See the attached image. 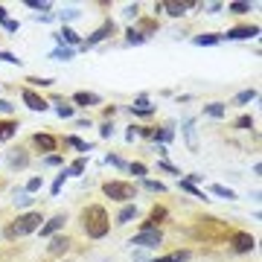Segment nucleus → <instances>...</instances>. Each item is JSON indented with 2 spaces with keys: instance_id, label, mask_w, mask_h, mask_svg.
<instances>
[{
  "instance_id": "ea45409f",
  "label": "nucleus",
  "mask_w": 262,
  "mask_h": 262,
  "mask_svg": "<svg viewBox=\"0 0 262 262\" xmlns=\"http://www.w3.org/2000/svg\"><path fill=\"white\" fill-rule=\"evenodd\" d=\"M3 29H6V32H18L20 24H18V20H9V18H6V20H3Z\"/></svg>"
},
{
  "instance_id": "cd10ccee",
  "label": "nucleus",
  "mask_w": 262,
  "mask_h": 262,
  "mask_svg": "<svg viewBox=\"0 0 262 262\" xmlns=\"http://www.w3.org/2000/svg\"><path fill=\"white\" fill-rule=\"evenodd\" d=\"M151 134H155V140H160V146L175 137V131H172V128H160V131H151Z\"/></svg>"
},
{
  "instance_id": "c85d7f7f",
  "label": "nucleus",
  "mask_w": 262,
  "mask_h": 262,
  "mask_svg": "<svg viewBox=\"0 0 262 262\" xmlns=\"http://www.w3.org/2000/svg\"><path fill=\"white\" fill-rule=\"evenodd\" d=\"M178 187L184 189V192H189V195H195V198H204V201H207V195H204V192H201L198 187H192V184H187V181H181Z\"/></svg>"
},
{
  "instance_id": "f8f14e48",
  "label": "nucleus",
  "mask_w": 262,
  "mask_h": 262,
  "mask_svg": "<svg viewBox=\"0 0 262 262\" xmlns=\"http://www.w3.org/2000/svg\"><path fill=\"white\" fill-rule=\"evenodd\" d=\"M64 222H67L64 215H53V219H50L47 225H41L38 230H41V236H53L56 230H61V227H64Z\"/></svg>"
},
{
  "instance_id": "4c0bfd02",
  "label": "nucleus",
  "mask_w": 262,
  "mask_h": 262,
  "mask_svg": "<svg viewBox=\"0 0 262 262\" xmlns=\"http://www.w3.org/2000/svg\"><path fill=\"white\" fill-rule=\"evenodd\" d=\"M64 181H67V175L61 172V175L56 178V184H53V195H58V192H61V187H64Z\"/></svg>"
},
{
  "instance_id": "de8ad7c7",
  "label": "nucleus",
  "mask_w": 262,
  "mask_h": 262,
  "mask_svg": "<svg viewBox=\"0 0 262 262\" xmlns=\"http://www.w3.org/2000/svg\"><path fill=\"white\" fill-rule=\"evenodd\" d=\"M137 9H140L137 3H131V6H125V18H137Z\"/></svg>"
},
{
  "instance_id": "3c124183",
  "label": "nucleus",
  "mask_w": 262,
  "mask_h": 262,
  "mask_svg": "<svg viewBox=\"0 0 262 262\" xmlns=\"http://www.w3.org/2000/svg\"><path fill=\"white\" fill-rule=\"evenodd\" d=\"M134 137H137V128H128V131H125V140H128V143L134 140Z\"/></svg>"
},
{
  "instance_id": "4be33fe9",
  "label": "nucleus",
  "mask_w": 262,
  "mask_h": 262,
  "mask_svg": "<svg viewBox=\"0 0 262 262\" xmlns=\"http://www.w3.org/2000/svg\"><path fill=\"white\" fill-rule=\"evenodd\" d=\"M12 195H15V207H29V204H32V201H35V198L29 195L27 189H15Z\"/></svg>"
},
{
  "instance_id": "dca6fc26",
  "label": "nucleus",
  "mask_w": 262,
  "mask_h": 262,
  "mask_svg": "<svg viewBox=\"0 0 262 262\" xmlns=\"http://www.w3.org/2000/svg\"><path fill=\"white\" fill-rule=\"evenodd\" d=\"M73 102L88 108V105H99L102 99H99V94H84V91H79V94H73Z\"/></svg>"
},
{
  "instance_id": "b1692460",
  "label": "nucleus",
  "mask_w": 262,
  "mask_h": 262,
  "mask_svg": "<svg viewBox=\"0 0 262 262\" xmlns=\"http://www.w3.org/2000/svg\"><path fill=\"white\" fill-rule=\"evenodd\" d=\"M189 259V251H178V253H169V256H160V259H151V262H187Z\"/></svg>"
},
{
  "instance_id": "393cba45",
  "label": "nucleus",
  "mask_w": 262,
  "mask_h": 262,
  "mask_svg": "<svg viewBox=\"0 0 262 262\" xmlns=\"http://www.w3.org/2000/svg\"><path fill=\"white\" fill-rule=\"evenodd\" d=\"M256 96H259V94H256L253 88H251V91H242V94H239V96L233 99V105H248V102H253Z\"/></svg>"
},
{
  "instance_id": "412c9836",
  "label": "nucleus",
  "mask_w": 262,
  "mask_h": 262,
  "mask_svg": "<svg viewBox=\"0 0 262 262\" xmlns=\"http://www.w3.org/2000/svg\"><path fill=\"white\" fill-rule=\"evenodd\" d=\"M219 41H222V35H213V32L192 38V44H195V47H210V44H219Z\"/></svg>"
},
{
  "instance_id": "7c9ffc66",
  "label": "nucleus",
  "mask_w": 262,
  "mask_h": 262,
  "mask_svg": "<svg viewBox=\"0 0 262 262\" xmlns=\"http://www.w3.org/2000/svg\"><path fill=\"white\" fill-rule=\"evenodd\" d=\"M125 41H128V44H143L146 38H143V35H140V32H137L134 27H128V32H125Z\"/></svg>"
},
{
  "instance_id": "c756f323",
  "label": "nucleus",
  "mask_w": 262,
  "mask_h": 262,
  "mask_svg": "<svg viewBox=\"0 0 262 262\" xmlns=\"http://www.w3.org/2000/svg\"><path fill=\"white\" fill-rule=\"evenodd\" d=\"M41 187H44V178H41V175H35V178L27 181V192H29V195H32V192H38Z\"/></svg>"
},
{
  "instance_id": "f03ea898",
  "label": "nucleus",
  "mask_w": 262,
  "mask_h": 262,
  "mask_svg": "<svg viewBox=\"0 0 262 262\" xmlns=\"http://www.w3.org/2000/svg\"><path fill=\"white\" fill-rule=\"evenodd\" d=\"M41 222H44L41 213H24V215H18L15 225L9 227V236H27V233H32V230H38Z\"/></svg>"
},
{
  "instance_id": "1a4fd4ad",
  "label": "nucleus",
  "mask_w": 262,
  "mask_h": 262,
  "mask_svg": "<svg viewBox=\"0 0 262 262\" xmlns=\"http://www.w3.org/2000/svg\"><path fill=\"white\" fill-rule=\"evenodd\" d=\"M20 96H24V102H27V108H32V111H47V108H50V105H47V99H44V96H38L35 91H29V88H27V91H24Z\"/></svg>"
},
{
  "instance_id": "7ed1b4c3",
  "label": "nucleus",
  "mask_w": 262,
  "mask_h": 262,
  "mask_svg": "<svg viewBox=\"0 0 262 262\" xmlns=\"http://www.w3.org/2000/svg\"><path fill=\"white\" fill-rule=\"evenodd\" d=\"M102 192L111 198V201H131V198L137 195L134 184H125V181H108L102 187Z\"/></svg>"
},
{
  "instance_id": "49530a36",
  "label": "nucleus",
  "mask_w": 262,
  "mask_h": 262,
  "mask_svg": "<svg viewBox=\"0 0 262 262\" xmlns=\"http://www.w3.org/2000/svg\"><path fill=\"white\" fill-rule=\"evenodd\" d=\"M99 134H102V137H114V125L111 122H105L102 128H99Z\"/></svg>"
},
{
  "instance_id": "20e7f679",
  "label": "nucleus",
  "mask_w": 262,
  "mask_h": 262,
  "mask_svg": "<svg viewBox=\"0 0 262 262\" xmlns=\"http://www.w3.org/2000/svg\"><path fill=\"white\" fill-rule=\"evenodd\" d=\"M163 242V233H160L158 227L155 230H140V233L131 239V245H140V248H158Z\"/></svg>"
},
{
  "instance_id": "f257e3e1",
  "label": "nucleus",
  "mask_w": 262,
  "mask_h": 262,
  "mask_svg": "<svg viewBox=\"0 0 262 262\" xmlns=\"http://www.w3.org/2000/svg\"><path fill=\"white\" fill-rule=\"evenodd\" d=\"M82 222H84V233L91 236V239H102L111 230V219L105 213V207H99V204L88 207L82 213Z\"/></svg>"
},
{
  "instance_id": "39448f33",
  "label": "nucleus",
  "mask_w": 262,
  "mask_h": 262,
  "mask_svg": "<svg viewBox=\"0 0 262 262\" xmlns=\"http://www.w3.org/2000/svg\"><path fill=\"white\" fill-rule=\"evenodd\" d=\"M114 29H117V27H114V20H105V24H102L99 29H96L94 35H88V38L82 41V50H88V47H96L99 41H105L108 35H114Z\"/></svg>"
},
{
  "instance_id": "c9c22d12",
  "label": "nucleus",
  "mask_w": 262,
  "mask_h": 262,
  "mask_svg": "<svg viewBox=\"0 0 262 262\" xmlns=\"http://www.w3.org/2000/svg\"><path fill=\"white\" fill-rule=\"evenodd\" d=\"M79 15H82V12L73 9V6H70V9H64V12H58V18H61V20H73V18H79Z\"/></svg>"
},
{
  "instance_id": "2f4dec72",
  "label": "nucleus",
  "mask_w": 262,
  "mask_h": 262,
  "mask_svg": "<svg viewBox=\"0 0 262 262\" xmlns=\"http://www.w3.org/2000/svg\"><path fill=\"white\" fill-rule=\"evenodd\" d=\"M227 12H233V15H245V12H251V3H230Z\"/></svg>"
},
{
  "instance_id": "9d476101",
  "label": "nucleus",
  "mask_w": 262,
  "mask_h": 262,
  "mask_svg": "<svg viewBox=\"0 0 262 262\" xmlns=\"http://www.w3.org/2000/svg\"><path fill=\"white\" fill-rule=\"evenodd\" d=\"M56 41H58V47H64V44H67V47H73V50H76V44H82V38H79V32H73L70 27H64V29H61V32L56 35Z\"/></svg>"
},
{
  "instance_id": "6ab92c4d",
  "label": "nucleus",
  "mask_w": 262,
  "mask_h": 262,
  "mask_svg": "<svg viewBox=\"0 0 262 262\" xmlns=\"http://www.w3.org/2000/svg\"><path fill=\"white\" fill-rule=\"evenodd\" d=\"M134 215H137V204H125L120 210V215H117V225H128Z\"/></svg>"
},
{
  "instance_id": "4468645a",
  "label": "nucleus",
  "mask_w": 262,
  "mask_h": 262,
  "mask_svg": "<svg viewBox=\"0 0 262 262\" xmlns=\"http://www.w3.org/2000/svg\"><path fill=\"white\" fill-rule=\"evenodd\" d=\"M15 134H18V122H15V120H3V122H0V143L12 140Z\"/></svg>"
},
{
  "instance_id": "37998d69",
  "label": "nucleus",
  "mask_w": 262,
  "mask_h": 262,
  "mask_svg": "<svg viewBox=\"0 0 262 262\" xmlns=\"http://www.w3.org/2000/svg\"><path fill=\"white\" fill-rule=\"evenodd\" d=\"M131 172H134V175H137V178H143V175H146V166H143V163H131Z\"/></svg>"
},
{
  "instance_id": "a211bd4d",
  "label": "nucleus",
  "mask_w": 262,
  "mask_h": 262,
  "mask_svg": "<svg viewBox=\"0 0 262 262\" xmlns=\"http://www.w3.org/2000/svg\"><path fill=\"white\" fill-rule=\"evenodd\" d=\"M73 56H76L73 47H56L53 53H50V58H53V61H70Z\"/></svg>"
},
{
  "instance_id": "2eb2a0df",
  "label": "nucleus",
  "mask_w": 262,
  "mask_h": 262,
  "mask_svg": "<svg viewBox=\"0 0 262 262\" xmlns=\"http://www.w3.org/2000/svg\"><path fill=\"white\" fill-rule=\"evenodd\" d=\"M32 140H35L38 149H44V151H56V137H53V134H35Z\"/></svg>"
},
{
  "instance_id": "473e14b6",
  "label": "nucleus",
  "mask_w": 262,
  "mask_h": 262,
  "mask_svg": "<svg viewBox=\"0 0 262 262\" xmlns=\"http://www.w3.org/2000/svg\"><path fill=\"white\" fill-rule=\"evenodd\" d=\"M64 143H70V146H76V149H79V151H91V143L79 140V137H67Z\"/></svg>"
},
{
  "instance_id": "09e8293b",
  "label": "nucleus",
  "mask_w": 262,
  "mask_h": 262,
  "mask_svg": "<svg viewBox=\"0 0 262 262\" xmlns=\"http://www.w3.org/2000/svg\"><path fill=\"white\" fill-rule=\"evenodd\" d=\"M44 163H47V166H58V163H61V158H58V155H50Z\"/></svg>"
},
{
  "instance_id": "5701e85b",
  "label": "nucleus",
  "mask_w": 262,
  "mask_h": 262,
  "mask_svg": "<svg viewBox=\"0 0 262 262\" xmlns=\"http://www.w3.org/2000/svg\"><path fill=\"white\" fill-rule=\"evenodd\" d=\"M225 105L222 102H213V105H204V114H210V117H215V120H222V117H225Z\"/></svg>"
},
{
  "instance_id": "58836bf2",
  "label": "nucleus",
  "mask_w": 262,
  "mask_h": 262,
  "mask_svg": "<svg viewBox=\"0 0 262 262\" xmlns=\"http://www.w3.org/2000/svg\"><path fill=\"white\" fill-rule=\"evenodd\" d=\"M27 6H29V9H41V12L50 9V3H41V0H27Z\"/></svg>"
},
{
  "instance_id": "a878e982",
  "label": "nucleus",
  "mask_w": 262,
  "mask_h": 262,
  "mask_svg": "<svg viewBox=\"0 0 262 262\" xmlns=\"http://www.w3.org/2000/svg\"><path fill=\"white\" fill-rule=\"evenodd\" d=\"M82 172H84V158L73 160V163H70V166L64 169V175H67V178H70V175H82Z\"/></svg>"
},
{
  "instance_id": "aec40b11",
  "label": "nucleus",
  "mask_w": 262,
  "mask_h": 262,
  "mask_svg": "<svg viewBox=\"0 0 262 262\" xmlns=\"http://www.w3.org/2000/svg\"><path fill=\"white\" fill-rule=\"evenodd\" d=\"M184 134H187L189 149L195 151V149H198V137H195V122H192V120H187V122H184Z\"/></svg>"
},
{
  "instance_id": "ddd939ff",
  "label": "nucleus",
  "mask_w": 262,
  "mask_h": 262,
  "mask_svg": "<svg viewBox=\"0 0 262 262\" xmlns=\"http://www.w3.org/2000/svg\"><path fill=\"white\" fill-rule=\"evenodd\" d=\"M131 114H137V117H151V114H155V105H151L146 96H140L137 102L131 105Z\"/></svg>"
},
{
  "instance_id": "9b49d317",
  "label": "nucleus",
  "mask_w": 262,
  "mask_h": 262,
  "mask_svg": "<svg viewBox=\"0 0 262 262\" xmlns=\"http://www.w3.org/2000/svg\"><path fill=\"white\" fill-rule=\"evenodd\" d=\"M6 163H9L12 169H24L29 163V155L24 149H12L9 151V158H6Z\"/></svg>"
},
{
  "instance_id": "a19ab883",
  "label": "nucleus",
  "mask_w": 262,
  "mask_h": 262,
  "mask_svg": "<svg viewBox=\"0 0 262 262\" xmlns=\"http://www.w3.org/2000/svg\"><path fill=\"white\" fill-rule=\"evenodd\" d=\"M27 82H32V84H38V88H50V84L56 82V79H35V76H32V79H27Z\"/></svg>"
},
{
  "instance_id": "f704fd0d",
  "label": "nucleus",
  "mask_w": 262,
  "mask_h": 262,
  "mask_svg": "<svg viewBox=\"0 0 262 262\" xmlns=\"http://www.w3.org/2000/svg\"><path fill=\"white\" fill-rule=\"evenodd\" d=\"M56 114L61 117V120H70V117H73V105H58Z\"/></svg>"
},
{
  "instance_id": "0eeeda50",
  "label": "nucleus",
  "mask_w": 262,
  "mask_h": 262,
  "mask_svg": "<svg viewBox=\"0 0 262 262\" xmlns=\"http://www.w3.org/2000/svg\"><path fill=\"white\" fill-rule=\"evenodd\" d=\"M230 245H233L236 253H248V251H253L256 239H253L251 233H233V236H230Z\"/></svg>"
},
{
  "instance_id": "c03bdc74",
  "label": "nucleus",
  "mask_w": 262,
  "mask_h": 262,
  "mask_svg": "<svg viewBox=\"0 0 262 262\" xmlns=\"http://www.w3.org/2000/svg\"><path fill=\"white\" fill-rule=\"evenodd\" d=\"M12 111H15V105L9 99H0V114H12Z\"/></svg>"
},
{
  "instance_id": "6e6552de",
  "label": "nucleus",
  "mask_w": 262,
  "mask_h": 262,
  "mask_svg": "<svg viewBox=\"0 0 262 262\" xmlns=\"http://www.w3.org/2000/svg\"><path fill=\"white\" fill-rule=\"evenodd\" d=\"M195 3H155V12H169L172 18H181L187 15V9H192Z\"/></svg>"
},
{
  "instance_id": "a18cd8bd",
  "label": "nucleus",
  "mask_w": 262,
  "mask_h": 262,
  "mask_svg": "<svg viewBox=\"0 0 262 262\" xmlns=\"http://www.w3.org/2000/svg\"><path fill=\"white\" fill-rule=\"evenodd\" d=\"M160 169H163V172H172V175H181V169H175L172 163H166V160H160Z\"/></svg>"
},
{
  "instance_id": "bb28decb",
  "label": "nucleus",
  "mask_w": 262,
  "mask_h": 262,
  "mask_svg": "<svg viewBox=\"0 0 262 262\" xmlns=\"http://www.w3.org/2000/svg\"><path fill=\"white\" fill-rule=\"evenodd\" d=\"M210 189H213L215 195H222V198H227V201H233V198H236V192H233V189H227V187H222V184H213V187H210Z\"/></svg>"
},
{
  "instance_id": "79ce46f5",
  "label": "nucleus",
  "mask_w": 262,
  "mask_h": 262,
  "mask_svg": "<svg viewBox=\"0 0 262 262\" xmlns=\"http://www.w3.org/2000/svg\"><path fill=\"white\" fill-rule=\"evenodd\" d=\"M146 189H151V192H163V184H160V181H146Z\"/></svg>"
},
{
  "instance_id": "603ef678",
  "label": "nucleus",
  "mask_w": 262,
  "mask_h": 262,
  "mask_svg": "<svg viewBox=\"0 0 262 262\" xmlns=\"http://www.w3.org/2000/svg\"><path fill=\"white\" fill-rule=\"evenodd\" d=\"M0 20H6V6L0 3Z\"/></svg>"
},
{
  "instance_id": "f3484780",
  "label": "nucleus",
  "mask_w": 262,
  "mask_h": 262,
  "mask_svg": "<svg viewBox=\"0 0 262 262\" xmlns=\"http://www.w3.org/2000/svg\"><path fill=\"white\" fill-rule=\"evenodd\" d=\"M67 248H70V239H67V236H53V242L47 245L50 253H64Z\"/></svg>"
},
{
  "instance_id": "72a5a7b5",
  "label": "nucleus",
  "mask_w": 262,
  "mask_h": 262,
  "mask_svg": "<svg viewBox=\"0 0 262 262\" xmlns=\"http://www.w3.org/2000/svg\"><path fill=\"white\" fill-rule=\"evenodd\" d=\"M0 61H6V64H20V58L15 53H6V50H0Z\"/></svg>"
},
{
  "instance_id": "423d86ee",
  "label": "nucleus",
  "mask_w": 262,
  "mask_h": 262,
  "mask_svg": "<svg viewBox=\"0 0 262 262\" xmlns=\"http://www.w3.org/2000/svg\"><path fill=\"white\" fill-rule=\"evenodd\" d=\"M259 35V27H236V29H227L222 41H245V38H256Z\"/></svg>"
},
{
  "instance_id": "e433bc0d",
  "label": "nucleus",
  "mask_w": 262,
  "mask_h": 262,
  "mask_svg": "<svg viewBox=\"0 0 262 262\" xmlns=\"http://www.w3.org/2000/svg\"><path fill=\"white\" fill-rule=\"evenodd\" d=\"M236 128H239V131L253 128V120H251V117H239V120H236Z\"/></svg>"
},
{
  "instance_id": "8fccbe9b",
  "label": "nucleus",
  "mask_w": 262,
  "mask_h": 262,
  "mask_svg": "<svg viewBox=\"0 0 262 262\" xmlns=\"http://www.w3.org/2000/svg\"><path fill=\"white\" fill-rule=\"evenodd\" d=\"M105 160H108V163H111V166H120V169L125 166V163H122L120 158H114V155H108V158H105Z\"/></svg>"
}]
</instances>
